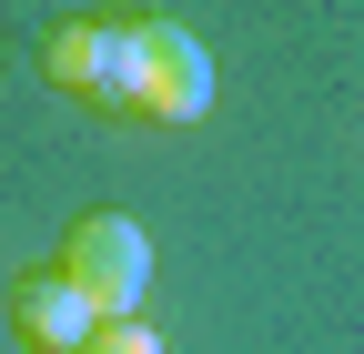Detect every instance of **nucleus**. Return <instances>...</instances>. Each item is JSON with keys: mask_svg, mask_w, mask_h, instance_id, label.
<instances>
[{"mask_svg": "<svg viewBox=\"0 0 364 354\" xmlns=\"http://www.w3.org/2000/svg\"><path fill=\"white\" fill-rule=\"evenodd\" d=\"M41 81L61 102L102 112V122H132V81H142V21L132 11H81V21H51L41 31Z\"/></svg>", "mask_w": 364, "mask_h": 354, "instance_id": "nucleus-1", "label": "nucleus"}, {"mask_svg": "<svg viewBox=\"0 0 364 354\" xmlns=\"http://www.w3.org/2000/svg\"><path fill=\"white\" fill-rule=\"evenodd\" d=\"M81 354H172V344H162V334H152L142 314H132V324H102V334L81 344Z\"/></svg>", "mask_w": 364, "mask_h": 354, "instance_id": "nucleus-5", "label": "nucleus"}, {"mask_svg": "<svg viewBox=\"0 0 364 354\" xmlns=\"http://www.w3.org/2000/svg\"><path fill=\"white\" fill-rule=\"evenodd\" d=\"M11 334L31 354H81L91 334H102V304H91L61 263H31V274L11 284Z\"/></svg>", "mask_w": 364, "mask_h": 354, "instance_id": "nucleus-4", "label": "nucleus"}, {"mask_svg": "<svg viewBox=\"0 0 364 354\" xmlns=\"http://www.w3.org/2000/svg\"><path fill=\"white\" fill-rule=\"evenodd\" d=\"M61 274L102 304V324H132L152 294V233L132 223V213H81L61 233Z\"/></svg>", "mask_w": 364, "mask_h": 354, "instance_id": "nucleus-3", "label": "nucleus"}, {"mask_svg": "<svg viewBox=\"0 0 364 354\" xmlns=\"http://www.w3.org/2000/svg\"><path fill=\"white\" fill-rule=\"evenodd\" d=\"M142 21V81H132V122L142 132H193L213 112V41L193 21H162V11H132Z\"/></svg>", "mask_w": 364, "mask_h": 354, "instance_id": "nucleus-2", "label": "nucleus"}]
</instances>
